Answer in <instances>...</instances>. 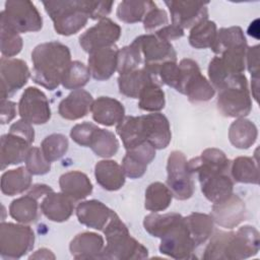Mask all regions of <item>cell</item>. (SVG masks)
<instances>
[{
  "mask_svg": "<svg viewBox=\"0 0 260 260\" xmlns=\"http://www.w3.org/2000/svg\"><path fill=\"white\" fill-rule=\"evenodd\" d=\"M179 65L177 91L186 94L191 103L207 102L215 93L214 87L201 74L198 64L189 58L182 59Z\"/></svg>",
  "mask_w": 260,
  "mask_h": 260,
  "instance_id": "6",
  "label": "cell"
},
{
  "mask_svg": "<svg viewBox=\"0 0 260 260\" xmlns=\"http://www.w3.org/2000/svg\"><path fill=\"white\" fill-rule=\"evenodd\" d=\"M188 160L180 150L170 153L167 164V185L178 200H187L194 193L192 173L188 169Z\"/></svg>",
  "mask_w": 260,
  "mask_h": 260,
  "instance_id": "9",
  "label": "cell"
},
{
  "mask_svg": "<svg viewBox=\"0 0 260 260\" xmlns=\"http://www.w3.org/2000/svg\"><path fill=\"white\" fill-rule=\"evenodd\" d=\"M16 115V104L9 100H1V124H7Z\"/></svg>",
  "mask_w": 260,
  "mask_h": 260,
  "instance_id": "54",
  "label": "cell"
},
{
  "mask_svg": "<svg viewBox=\"0 0 260 260\" xmlns=\"http://www.w3.org/2000/svg\"><path fill=\"white\" fill-rule=\"evenodd\" d=\"M31 62L32 80L47 89L54 90L61 83L71 63L70 50L57 41L43 43L32 50Z\"/></svg>",
  "mask_w": 260,
  "mask_h": 260,
  "instance_id": "2",
  "label": "cell"
},
{
  "mask_svg": "<svg viewBox=\"0 0 260 260\" xmlns=\"http://www.w3.org/2000/svg\"><path fill=\"white\" fill-rule=\"evenodd\" d=\"M99 127L89 122H83L76 124L70 131V136L74 142L81 146L89 147L94 132Z\"/></svg>",
  "mask_w": 260,
  "mask_h": 260,
  "instance_id": "47",
  "label": "cell"
},
{
  "mask_svg": "<svg viewBox=\"0 0 260 260\" xmlns=\"http://www.w3.org/2000/svg\"><path fill=\"white\" fill-rule=\"evenodd\" d=\"M55 258L56 256L53 254V252L46 248L39 249L29 256V259H55Z\"/></svg>",
  "mask_w": 260,
  "mask_h": 260,
  "instance_id": "56",
  "label": "cell"
},
{
  "mask_svg": "<svg viewBox=\"0 0 260 260\" xmlns=\"http://www.w3.org/2000/svg\"><path fill=\"white\" fill-rule=\"evenodd\" d=\"M0 76L1 100H8L9 96L26 84L29 78V70L23 60L2 56L0 60Z\"/></svg>",
  "mask_w": 260,
  "mask_h": 260,
  "instance_id": "14",
  "label": "cell"
},
{
  "mask_svg": "<svg viewBox=\"0 0 260 260\" xmlns=\"http://www.w3.org/2000/svg\"><path fill=\"white\" fill-rule=\"evenodd\" d=\"M31 185V174L24 167L8 170L1 177V191L7 196H14L26 191Z\"/></svg>",
  "mask_w": 260,
  "mask_h": 260,
  "instance_id": "32",
  "label": "cell"
},
{
  "mask_svg": "<svg viewBox=\"0 0 260 260\" xmlns=\"http://www.w3.org/2000/svg\"><path fill=\"white\" fill-rule=\"evenodd\" d=\"M35 243L30 226L2 221L0 224V255L4 259H18L28 253Z\"/></svg>",
  "mask_w": 260,
  "mask_h": 260,
  "instance_id": "8",
  "label": "cell"
},
{
  "mask_svg": "<svg viewBox=\"0 0 260 260\" xmlns=\"http://www.w3.org/2000/svg\"><path fill=\"white\" fill-rule=\"evenodd\" d=\"M73 200L64 193H55L54 191L45 195L41 202L43 214L55 222L66 221L73 213Z\"/></svg>",
  "mask_w": 260,
  "mask_h": 260,
  "instance_id": "26",
  "label": "cell"
},
{
  "mask_svg": "<svg viewBox=\"0 0 260 260\" xmlns=\"http://www.w3.org/2000/svg\"><path fill=\"white\" fill-rule=\"evenodd\" d=\"M92 119L104 126L119 124L125 117L124 106L116 99L100 96L93 101L90 109Z\"/></svg>",
  "mask_w": 260,
  "mask_h": 260,
  "instance_id": "25",
  "label": "cell"
},
{
  "mask_svg": "<svg viewBox=\"0 0 260 260\" xmlns=\"http://www.w3.org/2000/svg\"><path fill=\"white\" fill-rule=\"evenodd\" d=\"M30 142L24 137L15 134L7 133L1 136V169L4 170L10 165H18L25 159V156L30 148Z\"/></svg>",
  "mask_w": 260,
  "mask_h": 260,
  "instance_id": "23",
  "label": "cell"
},
{
  "mask_svg": "<svg viewBox=\"0 0 260 260\" xmlns=\"http://www.w3.org/2000/svg\"><path fill=\"white\" fill-rule=\"evenodd\" d=\"M0 49L3 57L11 58L17 55L22 49V39L12 28L0 21Z\"/></svg>",
  "mask_w": 260,
  "mask_h": 260,
  "instance_id": "44",
  "label": "cell"
},
{
  "mask_svg": "<svg viewBox=\"0 0 260 260\" xmlns=\"http://www.w3.org/2000/svg\"><path fill=\"white\" fill-rule=\"evenodd\" d=\"M116 131L123 141L126 150L134 148L144 142H147L144 135L142 117L126 116L116 125Z\"/></svg>",
  "mask_w": 260,
  "mask_h": 260,
  "instance_id": "30",
  "label": "cell"
},
{
  "mask_svg": "<svg viewBox=\"0 0 260 260\" xmlns=\"http://www.w3.org/2000/svg\"><path fill=\"white\" fill-rule=\"evenodd\" d=\"M9 132L15 133V134H18V135L24 137L30 143H32L35 140V130L31 126V124L23 119H20V120L16 121L15 123H13L10 126Z\"/></svg>",
  "mask_w": 260,
  "mask_h": 260,
  "instance_id": "52",
  "label": "cell"
},
{
  "mask_svg": "<svg viewBox=\"0 0 260 260\" xmlns=\"http://www.w3.org/2000/svg\"><path fill=\"white\" fill-rule=\"evenodd\" d=\"M94 177L98 184L108 191H117L125 184L122 166L112 159L98 161L94 167Z\"/></svg>",
  "mask_w": 260,
  "mask_h": 260,
  "instance_id": "27",
  "label": "cell"
},
{
  "mask_svg": "<svg viewBox=\"0 0 260 260\" xmlns=\"http://www.w3.org/2000/svg\"><path fill=\"white\" fill-rule=\"evenodd\" d=\"M85 0L44 1L43 5L54 23L57 34L71 36L85 26L89 18Z\"/></svg>",
  "mask_w": 260,
  "mask_h": 260,
  "instance_id": "4",
  "label": "cell"
},
{
  "mask_svg": "<svg viewBox=\"0 0 260 260\" xmlns=\"http://www.w3.org/2000/svg\"><path fill=\"white\" fill-rule=\"evenodd\" d=\"M0 21L16 32L38 31L43 26V18L28 0H8L0 13Z\"/></svg>",
  "mask_w": 260,
  "mask_h": 260,
  "instance_id": "7",
  "label": "cell"
},
{
  "mask_svg": "<svg viewBox=\"0 0 260 260\" xmlns=\"http://www.w3.org/2000/svg\"><path fill=\"white\" fill-rule=\"evenodd\" d=\"M258 130L256 125L245 118H238L229 129L230 142L237 148L248 149L256 141Z\"/></svg>",
  "mask_w": 260,
  "mask_h": 260,
  "instance_id": "31",
  "label": "cell"
},
{
  "mask_svg": "<svg viewBox=\"0 0 260 260\" xmlns=\"http://www.w3.org/2000/svg\"><path fill=\"white\" fill-rule=\"evenodd\" d=\"M103 232L107 242L104 248L103 259L130 260L147 258L148 250L131 237L126 224L116 212Z\"/></svg>",
  "mask_w": 260,
  "mask_h": 260,
  "instance_id": "3",
  "label": "cell"
},
{
  "mask_svg": "<svg viewBox=\"0 0 260 260\" xmlns=\"http://www.w3.org/2000/svg\"><path fill=\"white\" fill-rule=\"evenodd\" d=\"M188 169L198 175L211 173H228L231 168V160L225 153L218 148H206L199 156L188 160Z\"/></svg>",
  "mask_w": 260,
  "mask_h": 260,
  "instance_id": "17",
  "label": "cell"
},
{
  "mask_svg": "<svg viewBox=\"0 0 260 260\" xmlns=\"http://www.w3.org/2000/svg\"><path fill=\"white\" fill-rule=\"evenodd\" d=\"M92 103V96L88 91L75 89L60 102L58 112L66 120H78L88 114Z\"/></svg>",
  "mask_w": 260,
  "mask_h": 260,
  "instance_id": "24",
  "label": "cell"
},
{
  "mask_svg": "<svg viewBox=\"0 0 260 260\" xmlns=\"http://www.w3.org/2000/svg\"><path fill=\"white\" fill-rule=\"evenodd\" d=\"M246 59L252 80H259V45L247 49Z\"/></svg>",
  "mask_w": 260,
  "mask_h": 260,
  "instance_id": "51",
  "label": "cell"
},
{
  "mask_svg": "<svg viewBox=\"0 0 260 260\" xmlns=\"http://www.w3.org/2000/svg\"><path fill=\"white\" fill-rule=\"evenodd\" d=\"M142 63V58L137 45L132 42L129 46L123 47L118 53V66L119 74L127 73L139 68Z\"/></svg>",
  "mask_w": 260,
  "mask_h": 260,
  "instance_id": "45",
  "label": "cell"
},
{
  "mask_svg": "<svg viewBox=\"0 0 260 260\" xmlns=\"http://www.w3.org/2000/svg\"><path fill=\"white\" fill-rule=\"evenodd\" d=\"M114 213L115 211L95 199L82 201L76 206L78 221L87 228L99 231H104Z\"/></svg>",
  "mask_w": 260,
  "mask_h": 260,
  "instance_id": "18",
  "label": "cell"
},
{
  "mask_svg": "<svg viewBox=\"0 0 260 260\" xmlns=\"http://www.w3.org/2000/svg\"><path fill=\"white\" fill-rule=\"evenodd\" d=\"M53 189L48 186V185H45V184H36L34 186L30 187L29 191L27 194L31 195L32 197H35L36 199H39L40 197L44 196V195H47L48 193L52 192Z\"/></svg>",
  "mask_w": 260,
  "mask_h": 260,
  "instance_id": "55",
  "label": "cell"
},
{
  "mask_svg": "<svg viewBox=\"0 0 260 260\" xmlns=\"http://www.w3.org/2000/svg\"><path fill=\"white\" fill-rule=\"evenodd\" d=\"M133 42L137 45L144 63L143 67L148 72L165 62L177 61V54L172 44L160 40L155 35H142Z\"/></svg>",
  "mask_w": 260,
  "mask_h": 260,
  "instance_id": "11",
  "label": "cell"
},
{
  "mask_svg": "<svg viewBox=\"0 0 260 260\" xmlns=\"http://www.w3.org/2000/svg\"><path fill=\"white\" fill-rule=\"evenodd\" d=\"M232 177L236 182L255 184L259 183L257 162L249 156H239L231 164Z\"/></svg>",
  "mask_w": 260,
  "mask_h": 260,
  "instance_id": "37",
  "label": "cell"
},
{
  "mask_svg": "<svg viewBox=\"0 0 260 260\" xmlns=\"http://www.w3.org/2000/svg\"><path fill=\"white\" fill-rule=\"evenodd\" d=\"M114 2L113 1H89L88 15L91 19H103L110 14Z\"/></svg>",
  "mask_w": 260,
  "mask_h": 260,
  "instance_id": "50",
  "label": "cell"
},
{
  "mask_svg": "<svg viewBox=\"0 0 260 260\" xmlns=\"http://www.w3.org/2000/svg\"><path fill=\"white\" fill-rule=\"evenodd\" d=\"M152 81H158L144 67L136 70L119 74L118 85L120 92L131 99H138L139 93L145 85Z\"/></svg>",
  "mask_w": 260,
  "mask_h": 260,
  "instance_id": "29",
  "label": "cell"
},
{
  "mask_svg": "<svg viewBox=\"0 0 260 260\" xmlns=\"http://www.w3.org/2000/svg\"><path fill=\"white\" fill-rule=\"evenodd\" d=\"M119 49L116 45L93 51L88 57V69L95 80H107L117 70Z\"/></svg>",
  "mask_w": 260,
  "mask_h": 260,
  "instance_id": "20",
  "label": "cell"
},
{
  "mask_svg": "<svg viewBox=\"0 0 260 260\" xmlns=\"http://www.w3.org/2000/svg\"><path fill=\"white\" fill-rule=\"evenodd\" d=\"M89 147L101 157H111L119 149V141L115 134L109 130L98 128L93 134Z\"/></svg>",
  "mask_w": 260,
  "mask_h": 260,
  "instance_id": "41",
  "label": "cell"
},
{
  "mask_svg": "<svg viewBox=\"0 0 260 260\" xmlns=\"http://www.w3.org/2000/svg\"><path fill=\"white\" fill-rule=\"evenodd\" d=\"M216 24L214 21L204 19L193 27L189 35V43L196 49L211 48L216 37Z\"/></svg>",
  "mask_w": 260,
  "mask_h": 260,
  "instance_id": "39",
  "label": "cell"
},
{
  "mask_svg": "<svg viewBox=\"0 0 260 260\" xmlns=\"http://www.w3.org/2000/svg\"><path fill=\"white\" fill-rule=\"evenodd\" d=\"M61 192L73 201L86 198L92 192V184L88 177L79 171H70L63 174L59 179Z\"/></svg>",
  "mask_w": 260,
  "mask_h": 260,
  "instance_id": "28",
  "label": "cell"
},
{
  "mask_svg": "<svg viewBox=\"0 0 260 260\" xmlns=\"http://www.w3.org/2000/svg\"><path fill=\"white\" fill-rule=\"evenodd\" d=\"M168 6L172 23L184 28L193 27L198 22L207 19V2L202 1H165Z\"/></svg>",
  "mask_w": 260,
  "mask_h": 260,
  "instance_id": "15",
  "label": "cell"
},
{
  "mask_svg": "<svg viewBox=\"0 0 260 260\" xmlns=\"http://www.w3.org/2000/svg\"><path fill=\"white\" fill-rule=\"evenodd\" d=\"M38 199L29 194L14 199L9 206L10 216L20 223H30L38 219Z\"/></svg>",
  "mask_w": 260,
  "mask_h": 260,
  "instance_id": "35",
  "label": "cell"
},
{
  "mask_svg": "<svg viewBox=\"0 0 260 260\" xmlns=\"http://www.w3.org/2000/svg\"><path fill=\"white\" fill-rule=\"evenodd\" d=\"M69 142L65 135L54 133L47 136L41 143V150L50 162L60 159L68 150Z\"/></svg>",
  "mask_w": 260,
  "mask_h": 260,
  "instance_id": "43",
  "label": "cell"
},
{
  "mask_svg": "<svg viewBox=\"0 0 260 260\" xmlns=\"http://www.w3.org/2000/svg\"><path fill=\"white\" fill-rule=\"evenodd\" d=\"M141 117L146 141L155 149L166 148L172 139L170 123L167 117L157 112Z\"/></svg>",
  "mask_w": 260,
  "mask_h": 260,
  "instance_id": "21",
  "label": "cell"
},
{
  "mask_svg": "<svg viewBox=\"0 0 260 260\" xmlns=\"http://www.w3.org/2000/svg\"><path fill=\"white\" fill-rule=\"evenodd\" d=\"M105 242L102 236L84 232L76 235L69 245V250L73 258L80 260L103 259Z\"/></svg>",
  "mask_w": 260,
  "mask_h": 260,
  "instance_id": "22",
  "label": "cell"
},
{
  "mask_svg": "<svg viewBox=\"0 0 260 260\" xmlns=\"http://www.w3.org/2000/svg\"><path fill=\"white\" fill-rule=\"evenodd\" d=\"M154 35L157 38H159L160 40L171 43V41L178 40V39L182 38L184 36V29L182 27L172 23V24H168V25L159 28L158 30L155 31Z\"/></svg>",
  "mask_w": 260,
  "mask_h": 260,
  "instance_id": "53",
  "label": "cell"
},
{
  "mask_svg": "<svg viewBox=\"0 0 260 260\" xmlns=\"http://www.w3.org/2000/svg\"><path fill=\"white\" fill-rule=\"evenodd\" d=\"M169 18L166 10L158 8L154 5L152 8L148 10L144 19H143V27L147 31L158 30L159 28L168 25Z\"/></svg>",
  "mask_w": 260,
  "mask_h": 260,
  "instance_id": "48",
  "label": "cell"
},
{
  "mask_svg": "<svg viewBox=\"0 0 260 260\" xmlns=\"http://www.w3.org/2000/svg\"><path fill=\"white\" fill-rule=\"evenodd\" d=\"M185 220L195 248L204 244L211 237L214 226L211 215L193 212L186 216Z\"/></svg>",
  "mask_w": 260,
  "mask_h": 260,
  "instance_id": "33",
  "label": "cell"
},
{
  "mask_svg": "<svg viewBox=\"0 0 260 260\" xmlns=\"http://www.w3.org/2000/svg\"><path fill=\"white\" fill-rule=\"evenodd\" d=\"M216 106L218 112L229 118H244L252 110L248 81L243 73L232 75L219 89Z\"/></svg>",
  "mask_w": 260,
  "mask_h": 260,
  "instance_id": "5",
  "label": "cell"
},
{
  "mask_svg": "<svg viewBox=\"0 0 260 260\" xmlns=\"http://www.w3.org/2000/svg\"><path fill=\"white\" fill-rule=\"evenodd\" d=\"M203 195L212 203H220L232 194L234 183L226 173H211L198 176Z\"/></svg>",
  "mask_w": 260,
  "mask_h": 260,
  "instance_id": "19",
  "label": "cell"
},
{
  "mask_svg": "<svg viewBox=\"0 0 260 260\" xmlns=\"http://www.w3.org/2000/svg\"><path fill=\"white\" fill-rule=\"evenodd\" d=\"M236 47H247V40L240 26H230L217 30L211 50L214 54L220 55L225 50Z\"/></svg>",
  "mask_w": 260,
  "mask_h": 260,
  "instance_id": "34",
  "label": "cell"
},
{
  "mask_svg": "<svg viewBox=\"0 0 260 260\" xmlns=\"http://www.w3.org/2000/svg\"><path fill=\"white\" fill-rule=\"evenodd\" d=\"M90 77V71L86 65L80 61H71L66 69L61 84L66 89H79L84 86Z\"/></svg>",
  "mask_w": 260,
  "mask_h": 260,
  "instance_id": "42",
  "label": "cell"
},
{
  "mask_svg": "<svg viewBox=\"0 0 260 260\" xmlns=\"http://www.w3.org/2000/svg\"><path fill=\"white\" fill-rule=\"evenodd\" d=\"M173 199V193L160 182L151 183L145 190L144 207L152 212L166 210Z\"/></svg>",
  "mask_w": 260,
  "mask_h": 260,
  "instance_id": "36",
  "label": "cell"
},
{
  "mask_svg": "<svg viewBox=\"0 0 260 260\" xmlns=\"http://www.w3.org/2000/svg\"><path fill=\"white\" fill-rule=\"evenodd\" d=\"M156 5L152 1H122L117 8L118 18L126 23H135L144 19L150 8Z\"/></svg>",
  "mask_w": 260,
  "mask_h": 260,
  "instance_id": "38",
  "label": "cell"
},
{
  "mask_svg": "<svg viewBox=\"0 0 260 260\" xmlns=\"http://www.w3.org/2000/svg\"><path fill=\"white\" fill-rule=\"evenodd\" d=\"M121 36V27L106 17L89 27L79 37V45L88 54L93 51L114 46Z\"/></svg>",
  "mask_w": 260,
  "mask_h": 260,
  "instance_id": "12",
  "label": "cell"
},
{
  "mask_svg": "<svg viewBox=\"0 0 260 260\" xmlns=\"http://www.w3.org/2000/svg\"><path fill=\"white\" fill-rule=\"evenodd\" d=\"M138 107L147 112L156 113L165 108L166 100L165 92L160 87V84L156 81H152L145 85L138 96Z\"/></svg>",
  "mask_w": 260,
  "mask_h": 260,
  "instance_id": "40",
  "label": "cell"
},
{
  "mask_svg": "<svg viewBox=\"0 0 260 260\" xmlns=\"http://www.w3.org/2000/svg\"><path fill=\"white\" fill-rule=\"evenodd\" d=\"M25 168L31 175H45L51 170V162L39 147H30L25 156Z\"/></svg>",
  "mask_w": 260,
  "mask_h": 260,
  "instance_id": "46",
  "label": "cell"
},
{
  "mask_svg": "<svg viewBox=\"0 0 260 260\" xmlns=\"http://www.w3.org/2000/svg\"><path fill=\"white\" fill-rule=\"evenodd\" d=\"M143 226L152 237L159 238V252L174 259H192L196 249L186 224L179 213H150L144 217Z\"/></svg>",
  "mask_w": 260,
  "mask_h": 260,
  "instance_id": "1",
  "label": "cell"
},
{
  "mask_svg": "<svg viewBox=\"0 0 260 260\" xmlns=\"http://www.w3.org/2000/svg\"><path fill=\"white\" fill-rule=\"evenodd\" d=\"M122 168L125 176L130 179H138L145 174L147 164L126 152L122 160Z\"/></svg>",
  "mask_w": 260,
  "mask_h": 260,
  "instance_id": "49",
  "label": "cell"
},
{
  "mask_svg": "<svg viewBox=\"0 0 260 260\" xmlns=\"http://www.w3.org/2000/svg\"><path fill=\"white\" fill-rule=\"evenodd\" d=\"M260 236L257 229L244 225L237 232H229L223 250V260L247 259L259 252Z\"/></svg>",
  "mask_w": 260,
  "mask_h": 260,
  "instance_id": "10",
  "label": "cell"
},
{
  "mask_svg": "<svg viewBox=\"0 0 260 260\" xmlns=\"http://www.w3.org/2000/svg\"><path fill=\"white\" fill-rule=\"evenodd\" d=\"M21 119L30 124H45L51 118V109L46 94L39 88L29 86L24 89L18 103Z\"/></svg>",
  "mask_w": 260,
  "mask_h": 260,
  "instance_id": "13",
  "label": "cell"
},
{
  "mask_svg": "<svg viewBox=\"0 0 260 260\" xmlns=\"http://www.w3.org/2000/svg\"><path fill=\"white\" fill-rule=\"evenodd\" d=\"M246 214L244 201L237 194L233 193L226 200L214 203L210 215L216 224L232 230L245 220Z\"/></svg>",
  "mask_w": 260,
  "mask_h": 260,
  "instance_id": "16",
  "label": "cell"
}]
</instances>
